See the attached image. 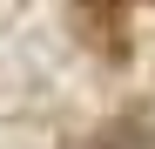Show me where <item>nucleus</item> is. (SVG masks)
<instances>
[{"instance_id":"f257e3e1","label":"nucleus","mask_w":155,"mask_h":149,"mask_svg":"<svg viewBox=\"0 0 155 149\" xmlns=\"http://www.w3.org/2000/svg\"><path fill=\"white\" fill-rule=\"evenodd\" d=\"M74 20L88 27V41L101 47V54H121V47H128L121 41L128 27H121V7H115V0H74Z\"/></svg>"}]
</instances>
